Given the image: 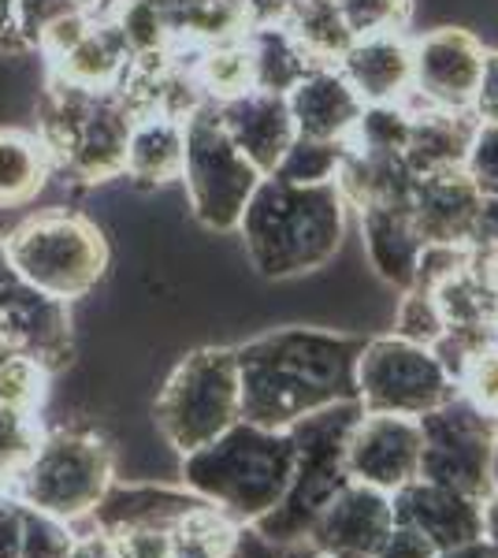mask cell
<instances>
[{
  "mask_svg": "<svg viewBox=\"0 0 498 558\" xmlns=\"http://www.w3.org/2000/svg\"><path fill=\"white\" fill-rule=\"evenodd\" d=\"M361 347V336L302 324L234 347L242 421L260 428H291L316 410L357 402Z\"/></svg>",
  "mask_w": 498,
  "mask_h": 558,
  "instance_id": "6da1fadb",
  "label": "cell"
},
{
  "mask_svg": "<svg viewBox=\"0 0 498 558\" xmlns=\"http://www.w3.org/2000/svg\"><path fill=\"white\" fill-rule=\"evenodd\" d=\"M347 197L335 183L302 186L265 175L234 231L257 276L294 279L316 272L339 254L347 239Z\"/></svg>",
  "mask_w": 498,
  "mask_h": 558,
  "instance_id": "7a4b0ae2",
  "label": "cell"
},
{
  "mask_svg": "<svg viewBox=\"0 0 498 558\" xmlns=\"http://www.w3.org/2000/svg\"><path fill=\"white\" fill-rule=\"evenodd\" d=\"M294 476L291 428H260L250 421L183 454V488L202 495L239 525H253L283 502Z\"/></svg>",
  "mask_w": 498,
  "mask_h": 558,
  "instance_id": "3957f363",
  "label": "cell"
},
{
  "mask_svg": "<svg viewBox=\"0 0 498 558\" xmlns=\"http://www.w3.org/2000/svg\"><path fill=\"white\" fill-rule=\"evenodd\" d=\"M134 116L116 89H83L49 78L38 105V138L52 168L75 183H108L123 175Z\"/></svg>",
  "mask_w": 498,
  "mask_h": 558,
  "instance_id": "277c9868",
  "label": "cell"
},
{
  "mask_svg": "<svg viewBox=\"0 0 498 558\" xmlns=\"http://www.w3.org/2000/svg\"><path fill=\"white\" fill-rule=\"evenodd\" d=\"M361 417L357 402L316 410L291 425L294 436V476L283 502L253 521L260 536L271 544H297L309 539L313 521L324 514V507L350 484L347 473V436L353 421Z\"/></svg>",
  "mask_w": 498,
  "mask_h": 558,
  "instance_id": "5b68a950",
  "label": "cell"
},
{
  "mask_svg": "<svg viewBox=\"0 0 498 558\" xmlns=\"http://www.w3.org/2000/svg\"><path fill=\"white\" fill-rule=\"evenodd\" d=\"M116 481L112 444L94 428H52L41 436L38 451L15 476L12 499L68 525L89 518L101 495Z\"/></svg>",
  "mask_w": 498,
  "mask_h": 558,
  "instance_id": "8992f818",
  "label": "cell"
},
{
  "mask_svg": "<svg viewBox=\"0 0 498 558\" xmlns=\"http://www.w3.org/2000/svg\"><path fill=\"white\" fill-rule=\"evenodd\" d=\"M4 250L26 283L60 302L86 299L108 268V242L101 228L71 209L26 216L4 239Z\"/></svg>",
  "mask_w": 498,
  "mask_h": 558,
  "instance_id": "52a82bcc",
  "label": "cell"
},
{
  "mask_svg": "<svg viewBox=\"0 0 498 558\" xmlns=\"http://www.w3.org/2000/svg\"><path fill=\"white\" fill-rule=\"evenodd\" d=\"M157 428L175 454H190L197 447L223 436L234 421H242V384L234 347H202L186 354L160 387L153 407Z\"/></svg>",
  "mask_w": 498,
  "mask_h": 558,
  "instance_id": "ba28073f",
  "label": "cell"
},
{
  "mask_svg": "<svg viewBox=\"0 0 498 558\" xmlns=\"http://www.w3.org/2000/svg\"><path fill=\"white\" fill-rule=\"evenodd\" d=\"M186 160L183 183L190 209L208 231H234L242 209L265 175L242 157V149L223 131L220 112L212 101L197 105L186 116Z\"/></svg>",
  "mask_w": 498,
  "mask_h": 558,
  "instance_id": "9c48e42d",
  "label": "cell"
},
{
  "mask_svg": "<svg viewBox=\"0 0 498 558\" xmlns=\"http://www.w3.org/2000/svg\"><path fill=\"white\" fill-rule=\"evenodd\" d=\"M458 395L454 376L432 347L402 336L365 339L357 357V407L365 413L424 417Z\"/></svg>",
  "mask_w": 498,
  "mask_h": 558,
  "instance_id": "30bf717a",
  "label": "cell"
},
{
  "mask_svg": "<svg viewBox=\"0 0 498 558\" xmlns=\"http://www.w3.org/2000/svg\"><path fill=\"white\" fill-rule=\"evenodd\" d=\"M416 421L424 436L416 476L484 502L498 484V444L487 421L461 395Z\"/></svg>",
  "mask_w": 498,
  "mask_h": 558,
  "instance_id": "8fae6325",
  "label": "cell"
},
{
  "mask_svg": "<svg viewBox=\"0 0 498 558\" xmlns=\"http://www.w3.org/2000/svg\"><path fill=\"white\" fill-rule=\"evenodd\" d=\"M0 339L49 373L68 368L75 354L68 302L49 299L34 283H26L8 260L4 239H0Z\"/></svg>",
  "mask_w": 498,
  "mask_h": 558,
  "instance_id": "7c38bea8",
  "label": "cell"
},
{
  "mask_svg": "<svg viewBox=\"0 0 498 558\" xmlns=\"http://www.w3.org/2000/svg\"><path fill=\"white\" fill-rule=\"evenodd\" d=\"M487 49L473 31L436 26L413 38V94L405 105L442 108V112H469L479 86Z\"/></svg>",
  "mask_w": 498,
  "mask_h": 558,
  "instance_id": "4fadbf2b",
  "label": "cell"
},
{
  "mask_svg": "<svg viewBox=\"0 0 498 558\" xmlns=\"http://www.w3.org/2000/svg\"><path fill=\"white\" fill-rule=\"evenodd\" d=\"M421 447L424 436L416 417L361 410L347 436V473L350 481L394 495L421 473Z\"/></svg>",
  "mask_w": 498,
  "mask_h": 558,
  "instance_id": "5bb4252c",
  "label": "cell"
},
{
  "mask_svg": "<svg viewBox=\"0 0 498 558\" xmlns=\"http://www.w3.org/2000/svg\"><path fill=\"white\" fill-rule=\"evenodd\" d=\"M391 525V495L350 481L313 521L309 544L320 551V558H373Z\"/></svg>",
  "mask_w": 498,
  "mask_h": 558,
  "instance_id": "9a60e30c",
  "label": "cell"
},
{
  "mask_svg": "<svg viewBox=\"0 0 498 558\" xmlns=\"http://www.w3.org/2000/svg\"><path fill=\"white\" fill-rule=\"evenodd\" d=\"M205 499L190 488H165V484H116L89 510V529L101 536L120 533H171L202 510Z\"/></svg>",
  "mask_w": 498,
  "mask_h": 558,
  "instance_id": "2e32d148",
  "label": "cell"
},
{
  "mask_svg": "<svg viewBox=\"0 0 498 558\" xmlns=\"http://www.w3.org/2000/svg\"><path fill=\"white\" fill-rule=\"evenodd\" d=\"M391 507L394 521L421 529L439 551L484 536V502L469 499L454 488H442V484L421 481V476L391 495Z\"/></svg>",
  "mask_w": 498,
  "mask_h": 558,
  "instance_id": "e0dca14e",
  "label": "cell"
},
{
  "mask_svg": "<svg viewBox=\"0 0 498 558\" xmlns=\"http://www.w3.org/2000/svg\"><path fill=\"white\" fill-rule=\"evenodd\" d=\"M357 89L365 105H391L410 101L413 94V38L402 31L361 34L335 64Z\"/></svg>",
  "mask_w": 498,
  "mask_h": 558,
  "instance_id": "ac0fdd59",
  "label": "cell"
},
{
  "mask_svg": "<svg viewBox=\"0 0 498 558\" xmlns=\"http://www.w3.org/2000/svg\"><path fill=\"white\" fill-rule=\"evenodd\" d=\"M223 131L242 149V157L257 168L260 175H271L297 138L291 108L283 94H265V89H250V94L234 97V101L216 105Z\"/></svg>",
  "mask_w": 498,
  "mask_h": 558,
  "instance_id": "d6986e66",
  "label": "cell"
},
{
  "mask_svg": "<svg viewBox=\"0 0 498 558\" xmlns=\"http://www.w3.org/2000/svg\"><path fill=\"white\" fill-rule=\"evenodd\" d=\"M287 108H291L294 131L302 138L320 142H350L353 128L361 120L365 101L357 89L347 83L335 64H316L297 78V86L287 94Z\"/></svg>",
  "mask_w": 498,
  "mask_h": 558,
  "instance_id": "ffe728a7",
  "label": "cell"
},
{
  "mask_svg": "<svg viewBox=\"0 0 498 558\" xmlns=\"http://www.w3.org/2000/svg\"><path fill=\"white\" fill-rule=\"evenodd\" d=\"M479 202H484V194L476 191V183L461 168V172L416 175L410 194V213L424 242L465 246L479 213Z\"/></svg>",
  "mask_w": 498,
  "mask_h": 558,
  "instance_id": "44dd1931",
  "label": "cell"
},
{
  "mask_svg": "<svg viewBox=\"0 0 498 558\" xmlns=\"http://www.w3.org/2000/svg\"><path fill=\"white\" fill-rule=\"evenodd\" d=\"M361 213V239H365V254L373 272L384 283L410 291L416 283V265L428 242L421 239L410 213V202H379L365 205Z\"/></svg>",
  "mask_w": 498,
  "mask_h": 558,
  "instance_id": "7402d4cb",
  "label": "cell"
},
{
  "mask_svg": "<svg viewBox=\"0 0 498 558\" xmlns=\"http://www.w3.org/2000/svg\"><path fill=\"white\" fill-rule=\"evenodd\" d=\"M413 108V105H410ZM473 112H442V108H413V128L405 142V165L413 175L461 172L473 142Z\"/></svg>",
  "mask_w": 498,
  "mask_h": 558,
  "instance_id": "603a6c76",
  "label": "cell"
},
{
  "mask_svg": "<svg viewBox=\"0 0 498 558\" xmlns=\"http://www.w3.org/2000/svg\"><path fill=\"white\" fill-rule=\"evenodd\" d=\"M186 160V123L171 116H138L126 138L123 175L138 186H160L183 179Z\"/></svg>",
  "mask_w": 498,
  "mask_h": 558,
  "instance_id": "cb8c5ba5",
  "label": "cell"
},
{
  "mask_svg": "<svg viewBox=\"0 0 498 558\" xmlns=\"http://www.w3.org/2000/svg\"><path fill=\"white\" fill-rule=\"evenodd\" d=\"M131 60L134 57L126 49L120 26L112 20H94L78 45H71L60 60H52V78L83 89H116Z\"/></svg>",
  "mask_w": 498,
  "mask_h": 558,
  "instance_id": "d4e9b609",
  "label": "cell"
},
{
  "mask_svg": "<svg viewBox=\"0 0 498 558\" xmlns=\"http://www.w3.org/2000/svg\"><path fill=\"white\" fill-rule=\"evenodd\" d=\"M416 175L410 172L405 157H391V153H368L347 142V157L339 168V194L347 197L350 209H365V205L379 202H410Z\"/></svg>",
  "mask_w": 498,
  "mask_h": 558,
  "instance_id": "484cf974",
  "label": "cell"
},
{
  "mask_svg": "<svg viewBox=\"0 0 498 558\" xmlns=\"http://www.w3.org/2000/svg\"><path fill=\"white\" fill-rule=\"evenodd\" d=\"M246 49L253 60V89H265V94H291L297 78L316 60L297 45V38L287 26H253L246 31Z\"/></svg>",
  "mask_w": 498,
  "mask_h": 558,
  "instance_id": "4316f807",
  "label": "cell"
},
{
  "mask_svg": "<svg viewBox=\"0 0 498 558\" xmlns=\"http://www.w3.org/2000/svg\"><path fill=\"white\" fill-rule=\"evenodd\" d=\"M49 172L52 160L38 134L12 128L0 131V209L34 202Z\"/></svg>",
  "mask_w": 498,
  "mask_h": 558,
  "instance_id": "83f0119b",
  "label": "cell"
},
{
  "mask_svg": "<svg viewBox=\"0 0 498 558\" xmlns=\"http://www.w3.org/2000/svg\"><path fill=\"white\" fill-rule=\"evenodd\" d=\"M190 71H194V83L205 94V101H212V105H223V101H234V97L250 94L253 60L246 49V34H242V38L212 41V45L194 49Z\"/></svg>",
  "mask_w": 498,
  "mask_h": 558,
  "instance_id": "f1b7e54d",
  "label": "cell"
},
{
  "mask_svg": "<svg viewBox=\"0 0 498 558\" xmlns=\"http://www.w3.org/2000/svg\"><path fill=\"white\" fill-rule=\"evenodd\" d=\"M287 31L294 34L297 45L316 64H339V57L353 41V31L331 0H297L291 20H287Z\"/></svg>",
  "mask_w": 498,
  "mask_h": 558,
  "instance_id": "f546056e",
  "label": "cell"
},
{
  "mask_svg": "<svg viewBox=\"0 0 498 558\" xmlns=\"http://www.w3.org/2000/svg\"><path fill=\"white\" fill-rule=\"evenodd\" d=\"M410 128H413V108L405 101H391V105H365L361 108V120L350 134V146L368 149V153H391V157H402L405 142H410Z\"/></svg>",
  "mask_w": 498,
  "mask_h": 558,
  "instance_id": "4dcf8cb0",
  "label": "cell"
},
{
  "mask_svg": "<svg viewBox=\"0 0 498 558\" xmlns=\"http://www.w3.org/2000/svg\"><path fill=\"white\" fill-rule=\"evenodd\" d=\"M342 157H347V142H320V138H302V134H297L271 175L287 179V183H302V186L335 183L342 168Z\"/></svg>",
  "mask_w": 498,
  "mask_h": 558,
  "instance_id": "1f68e13d",
  "label": "cell"
},
{
  "mask_svg": "<svg viewBox=\"0 0 498 558\" xmlns=\"http://www.w3.org/2000/svg\"><path fill=\"white\" fill-rule=\"evenodd\" d=\"M454 387L461 399L487 421L498 444V343L473 350L454 373Z\"/></svg>",
  "mask_w": 498,
  "mask_h": 558,
  "instance_id": "d6a6232c",
  "label": "cell"
},
{
  "mask_svg": "<svg viewBox=\"0 0 498 558\" xmlns=\"http://www.w3.org/2000/svg\"><path fill=\"white\" fill-rule=\"evenodd\" d=\"M108 20L120 26L131 57H160V52H168L171 31L165 8L157 0H123Z\"/></svg>",
  "mask_w": 498,
  "mask_h": 558,
  "instance_id": "836d02e7",
  "label": "cell"
},
{
  "mask_svg": "<svg viewBox=\"0 0 498 558\" xmlns=\"http://www.w3.org/2000/svg\"><path fill=\"white\" fill-rule=\"evenodd\" d=\"M45 428L38 425V413L0 407V484L12 492L15 476L26 470V462L38 451Z\"/></svg>",
  "mask_w": 498,
  "mask_h": 558,
  "instance_id": "e575fe53",
  "label": "cell"
},
{
  "mask_svg": "<svg viewBox=\"0 0 498 558\" xmlns=\"http://www.w3.org/2000/svg\"><path fill=\"white\" fill-rule=\"evenodd\" d=\"M49 368H41L34 357L12 354L8 362H0V407L38 413L49 395Z\"/></svg>",
  "mask_w": 498,
  "mask_h": 558,
  "instance_id": "d590c367",
  "label": "cell"
},
{
  "mask_svg": "<svg viewBox=\"0 0 498 558\" xmlns=\"http://www.w3.org/2000/svg\"><path fill=\"white\" fill-rule=\"evenodd\" d=\"M394 336L410 339V343L421 347H436L442 336H447V324H442V313L432 291H421V287H410L402 291L394 310Z\"/></svg>",
  "mask_w": 498,
  "mask_h": 558,
  "instance_id": "8d00e7d4",
  "label": "cell"
},
{
  "mask_svg": "<svg viewBox=\"0 0 498 558\" xmlns=\"http://www.w3.org/2000/svg\"><path fill=\"white\" fill-rule=\"evenodd\" d=\"M331 4L342 12L353 38H361V34L405 31V23L413 15V0H331Z\"/></svg>",
  "mask_w": 498,
  "mask_h": 558,
  "instance_id": "74e56055",
  "label": "cell"
},
{
  "mask_svg": "<svg viewBox=\"0 0 498 558\" xmlns=\"http://www.w3.org/2000/svg\"><path fill=\"white\" fill-rule=\"evenodd\" d=\"M78 533L60 518L23 507V558H68Z\"/></svg>",
  "mask_w": 498,
  "mask_h": 558,
  "instance_id": "f35d334b",
  "label": "cell"
},
{
  "mask_svg": "<svg viewBox=\"0 0 498 558\" xmlns=\"http://www.w3.org/2000/svg\"><path fill=\"white\" fill-rule=\"evenodd\" d=\"M465 175L484 197H498V123H476L465 153Z\"/></svg>",
  "mask_w": 498,
  "mask_h": 558,
  "instance_id": "ab89813d",
  "label": "cell"
},
{
  "mask_svg": "<svg viewBox=\"0 0 498 558\" xmlns=\"http://www.w3.org/2000/svg\"><path fill=\"white\" fill-rule=\"evenodd\" d=\"M234 558H320V551L309 539H297V544H271L257 533L253 525L239 529V544H234Z\"/></svg>",
  "mask_w": 498,
  "mask_h": 558,
  "instance_id": "60d3db41",
  "label": "cell"
},
{
  "mask_svg": "<svg viewBox=\"0 0 498 558\" xmlns=\"http://www.w3.org/2000/svg\"><path fill=\"white\" fill-rule=\"evenodd\" d=\"M469 254L484 265H498V197H484L479 202V213L473 220V231H469Z\"/></svg>",
  "mask_w": 498,
  "mask_h": 558,
  "instance_id": "b9f144b4",
  "label": "cell"
},
{
  "mask_svg": "<svg viewBox=\"0 0 498 558\" xmlns=\"http://www.w3.org/2000/svg\"><path fill=\"white\" fill-rule=\"evenodd\" d=\"M436 555H439V547L432 544V539L424 536L421 529L394 521L391 533L384 536V544L376 547L373 558H436Z\"/></svg>",
  "mask_w": 498,
  "mask_h": 558,
  "instance_id": "7bdbcfd3",
  "label": "cell"
},
{
  "mask_svg": "<svg viewBox=\"0 0 498 558\" xmlns=\"http://www.w3.org/2000/svg\"><path fill=\"white\" fill-rule=\"evenodd\" d=\"M68 12H83L75 0H20V15H23V31L31 41V52L38 49V38L49 23H57Z\"/></svg>",
  "mask_w": 498,
  "mask_h": 558,
  "instance_id": "ee69618b",
  "label": "cell"
},
{
  "mask_svg": "<svg viewBox=\"0 0 498 558\" xmlns=\"http://www.w3.org/2000/svg\"><path fill=\"white\" fill-rule=\"evenodd\" d=\"M469 112H473L476 123H498V52H487Z\"/></svg>",
  "mask_w": 498,
  "mask_h": 558,
  "instance_id": "f6af8a7d",
  "label": "cell"
},
{
  "mask_svg": "<svg viewBox=\"0 0 498 558\" xmlns=\"http://www.w3.org/2000/svg\"><path fill=\"white\" fill-rule=\"evenodd\" d=\"M0 52L4 57H23L31 52L23 31V15H20V0H0Z\"/></svg>",
  "mask_w": 498,
  "mask_h": 558,
  "instance_id": "bcb514c9",
  "label": "cell"
},
{
  "mask_svg": "<svg viewBox=\"0 0 498 558\" xmlns=\"http://www.w3.org/2000/svg\"><path fill=\"white\" fill-rule=\"evenodd\" d=\"M0 558H23V502L0 514Z\"/></svg>",
  "mask_w": 498,
  "mask_h": 558,
  "instance_id": "7dc6e473",
  "label": "cell"
},
{
  "mask_svg": "<svg viewBox=\"0 0 498 558\" xmlns=\"http://www.w3.org/2000/svg\"><path fill=\"white\" fill-rule=\"evenodd\" d=\"M68 558H112V544H108V536L89 529L86 536L75 539V547H71Z\"/></svg>",
  "mask_w": 498,
  "mask_h": 558,
  "instance_id": "c3c4849f",
  "label": "cell"
},
{
  "mask_svg": "<svg viewBox=\"0 0 498 558\" xmlns=\"http://www.w3.org/2000/svg\"><path fill=\"white\" fill-rule=\"evenodd\" d=\"M436 558H498V551L487 544L484 536H479V539H469V544H461V547H450V551H439Z\"/></svg>",
  "mask_w": 498,
  "mask_h": 558,
  "instance_id": "681fc988",
  "label": "cell"
},
{
  "mask_svg": "<svg viewBox=\"0 0 498 558\" xmlns=\"http://www.w3.org/2000/svg\"><path fill=\"white\" fill-rule=\"evenodd\" d=\"M484 539L498 551V484H495V492L484 499Z\"/></svg>",
  "mask_w": 498,
  "mask_h": 558,
  "instance_id": "f907efd6",
  "label": "cell"
},
{
  "mask_svg": "<svg viewBox=\"0 0 498 558\" xmlns=\"http://www.w3.org/2000/svg\"><path fill=\"white\" fill-rule=\"evenodd\" d=\"M75 4L83 8V12L94 15V20H108V15H112L116 8L123 4V0H75Z\"/></svg>",
  "mask_w": 498,
  "mask_h": 558,
  "instance_id": "816d5d0a",
  "label": "cell"
},
{
  "mask_svg": "<svg viewBox=\"0 0 498 558\" xmlns=\"http://www.w3.org/2000/svg\"><path fill=\"white\" fill-rule=\"evenodd\" d=\"M484 265V260H479ZM487 268V287H491V324H495V339H498V265H484Z\"/></svg>",
  "mask_w": 498,
  "mask_h": 558,
  "instance_id": "f5cc1de1",
  "label": "cell"
},
{
  "mask_svg": "<svg viewBox=\"0 0 498 558\" xmlns=\"http://www.w3.org/2000/svg\"><path fill=\"white\" fill-rule=\"evenodd\" d=\"M12 502H15V499H12V492H8L4 484H0V514H4V510L12 507Z\"/></svg>",
  "mask_w": 498,
  "mask_h": 558,
  "instance_id": "db71d44e",
  "label": "cell"
}]
</instances>
